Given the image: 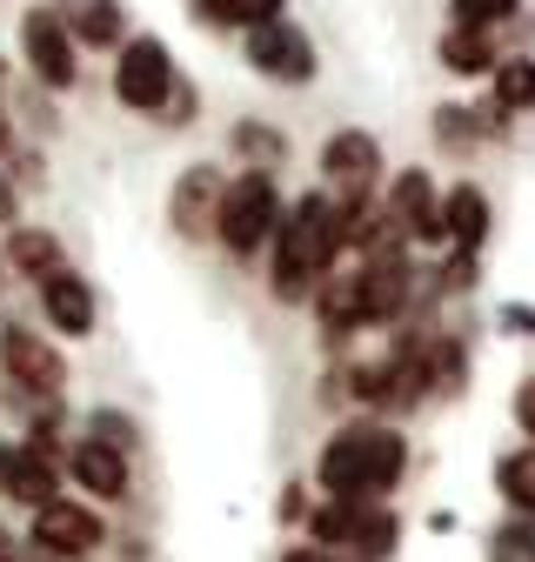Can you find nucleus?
Wrapping results in <instances>:
<instances>
[{"label":"nucleus","mask_w":535,"mask_h":562,"mask_svg":"<svg viewBox=\"0 0 535 562\" xmlns=\"http://www.w3.org/2000/svg\"><path fill=\"white\" fill-rule=\"evenodd\" d=\"M315 289H321V281H315ZM321 328L328 335L362 328V274H334L328 289H321Z\"/></svg>","instance_id":"nucleus-18"},{"label":"nucleus","mask_w":535,"mask_h":562,"mask_svg":"<svg viewBox=\"0 0 535 562\" xmlns=\"http://www.w3.org/2000/svg\"><path fill=\"white\" fill-rule=\"evenodd\" d=\"M34 542H41L47 555H88V549L107 542V529H101V516L81 509V503H41V509H34Z\"/></svg>","instance_id":"nucleus-7"},{"label":"nucleus","mask_w":535,"mask_h":562,"mask_svg":"<svg viewBox=\"0 0 535 562\" xmlns=\"http://www.w3.org/2000/svg\"><path fill=\"white\" fill-rule=\"evenodd\" d=\"M308 529H315V542H321V549H349V529H355V503H342V496H334L328 509H315V522H308Z\"/></svg>","instance_id":"nucleus-24"},{"label":"nucleus","mask_w":535,"mask_h":562,"mask_svg":"<svg viewBox=\"0 0 535 562\" xmlns=\"http://www.w3.org/2000/svg\"><path fill=\"white\" fill-rule=\"evenodd\" d=\"M321 168H328L334 181H349V188H368V181H375V168H382V148H375V134H362V127L334 134L328 148H321Z\"/></svg>","instance_id":"nucleus-12"},{"label":"nucleus","mask_w":535,"mask_h":562,"mask_svg":"<svg viewBox=\"0 0 535 562\" xmlns=\"http://www.w3.org/2000/svg\"><path fill=\"white\" fill-rule=\"evenodd\" d=\"M342 248H349V201L334 207L328 194H301L275 222V295L308 302V289L334 268Z\"/></svg>","instance_id":"nucleus-1"},{"label":"nucleus","mask_w":535,"mask_h":562,"mask_svg":"<svg viewBox=\"0 0 535 562\" xmlns=\"http://www.w3.org/2000/svg\"><path fill=\"white\" fill-rule=\"evenodd\" d=\"M0 362H8V375H14L21 389H34V395H54V389L67 382L60 356H54L34 328H8V335H0Z\"/></svg>","instance_id":"nucleus-8"},{"label":"nucleus","mask_w":535,"mask_h":562,"mask_svg":"<svg viewBox=\"0 0 535 562\" xmlns=\"http://www.w3.org/2000/svg\"><path fill=\"white\" fill-rule=\"evenodd\" d=\"M248 60L261 67L268 81H308V75H315V47H308V34L288 27L282 14L248 27Z\"/></svg>","instance_id":"nucleus-6"},{"label":"nucleus","mask_w":535,"mask_h":562,"mask_svg":"<svg viewBox=\"0 0 535 562\" xmlns=\"http://www.w3.org/2000/svg\"><path fill=\"white\" fill-rule=\"evenodd\" d=\"M0 488H8L14 503H27V509L54 503V469H47L41 442H0Z\"/></svg>","instance_id":"nucleus-11"},{"label":"nucleus","mask_w":535,"mask_h":562,"mask_svg":"<svg viewBox=\"0 0 535 562\" xmlns=\"http://www.w3.org/2000/svg\"><path fill=\"white\" fill-rule=\"evenodd\" d=\"M0 140H8V121H0Z\"/></svg>","instance_id":"nucleus-31"},{"label":"nucleus","mask_w":535,"mask_h":562,"mask_svg":"<svg viewBox=\"0 0 535 562\" xmlns=\"http://www.w3.org/2000/svg\"><path fill=\"white\" fill-rule=\"evenodd\" d=\"M442 67H448V75H489V67H496L489 34H482V27H455V34L442 41Z\"/></svg>","instance_id":"nucleus-20"},{"label":"nucleus","mask_w":535,"mask_h":562,"mask_svg":"<svg viewBox=\"0 0 535 562\" xmlns=\"http://www.w3.org/2000/svg\"><path fill=\"white\" fill-rule=\"evenodd\" d=\"M21 54H27V67L47 81V88H75V34H67V21L54 14V8H27V21H21Z\"/></svg>","instance_id":"nucleus-5"},{"label":"nucleus","mask_w":535,"mask_h":562,"mask_svg":"<svg viewBox=\"0 0 535 562\" xmlns=\"http://www.w3.org/2000/svg\"><path fill=\"white\" fill-rule=\"evenodd\" d=\"M41 308L60 335H94V289L75 274V268H54L41 274Z\"/></svg>","instance_id":"nucleus-10"},{"label":"nucleus","mask_w":535,"mask_h":562,"mask_svg":"<svg viewBox=\"0 0 535 562\" xmlns=\"http://www.w3.org/2000/svg\"><path fill=\"white\" fill-rule=\"evenodd\" d=\"M208 21H235V27H254V21H275L282 0H201Z\"/></svg>","instance_id":"nucleus-25"},{"label":"nucleus","mask_w":535,"mask_h":562,"mask_svg":"<svg viewBox=\"0 0 535 562\" xmlns=\"http://www.w3.org/2000/svg\"><path fill=\"white\" fill-rule=\"evenodd\" d=\"M75 482L94 488L101 503H121L127 496V462H121V449L114 442H81L75 449Z\"/></svg>","instance_id":"nucleus-14"},{"label":"nucleus","mask_w":535,"mask_h":562,"mask_svg":"<svg viewBox=\"0 0 535 562\" xmlns=\"http://www.w3.org/2000/svg\"><path fill=\"white\" fill-rule=\"evenodd\" d=\"M0 562H14V555H0Z\"/></svg>","instance_id":"nucleus-32"},{"label":"nucleus","mask_w":535,"mask_h":562,"mask_svg":"<svg viewBox=\"0 0 535 562\" xmlns=\"http://www.w3.org/2000/svg\"><path fill=\"white\" fill-rule=\"evenodd\" d=\"M114 94L134 114H155L174 94V60H168V47L161 41H127L121 47V67H114Z\"/></svg>","instance_id":"nucleus-4"},{"label":"nucleus","mask_w":535,"mask_h":562,"mask_svg":"<svg viewBox=\"0 0 535 562\" xmlns=\"http://www.w3.org/2000/svg\"><path fill=\"white\" fill-rule=\"evenodd\" d=\"M401 462H409L401 436H388V429H342L321 449V488H328V496H342V503H362V496L395 488Z\"/></svg>","instance_id":"nucleus-2"},{"label":"nucleus","mask_w":535,"mask_h":562,"mask_svg":"<svg viewBox=\"0 0 535 562\" xmlns=\"http://www.w3.org/2000/svg\"><path fill=\"white\" fill-rule=\"evenodd\" d=\"M502 14H515V0H455V21L462 27H489Z\"/></svg>","instance_id":"nucleus-26"},{"label":"nucleus","mask_w":535,"mask_h":562,"mask_svg":"<svg viewBox=\"0 0 535 562\" xmlns=\"http://www.w3.org/2000/svg\"><path fill=\"white\" fill-rule=\"evenodd\" d=\"M282 562H328V555H321V549H288Z\"/></svg>","instance_id":"nucleus-29"},{"label":"nucleus","mask_w":535,"mask_h":562,"mask_svg":"<svg viewBox=\"0 0 535 562\" xmlns=\"http://www.w3.org/2000/svg\"><path fill=\"white\" fill-rule=\"evenodd\" d=\"M395 536H401V522L362 496V503H355V529H349V549H355V555H368V562H382V555L395 549Z\"/></svg>","instance_id":"nucleus-19"},{"label":"nucleus","mask_w":535,"mask_h":562,"mask_svg":"<svg viewBox=\"0 0 535 562\" xmlns=\"http://www.w3.org/2000/svg\"><path fill=\"white\" fill-rule=\"evenodd\" d=\"M8 261H14V268H27V274L41 281V274H54V268H60V241H54V235L21 228V235L8 241Z\"/></svg>","instance_id":"nucleus-21"},{"label":"nucleus","mask_w":535,"mask_h":562,"mask_svg":"<svg viewBox=\"0 0 535 562\" xmlns=\"http://www.w3.org/2000/svg\"><path fill=\"white\" fill-rule=\"evenodd\" d=\"M8 207H14V194H8V188H0V215H8Z\"/></svg>","instance_id":"nucleus-30"},{"label":"nucleus","mask_w":535,"mask_h":562,"mask_svg":"<svg viewBox=\"0 0 535 562\" xmlns=\"http://www.w3.org/2000/svg\"><path fill=\"white\" fill-rule=\"evenodd\" d=\"M496 482H502V496H509L515 509H528V516H535V449H515V456H502Z\"/></svg>","instance_id":"nucleus-22"},{"label":"nucleus","mask_w":535,"mask_h":562,"mask_svg":"<svg viewBox=\"0 0 535 562\" xmlns=\"http://www.w3.org/2000/svg\"><path fill=\"white\" fill-rule=\"evenodd\" d=\"M275 222H282V201H275V181L268 175H241L215 201V235H221L228 255H254L268 235H275Z\"/></svg>","instance_id":"nucleus-3"},{"label":"nucleus","mask_w":535,"mask_h":562,"mask_svg":"<svg viewBox=\"0 0 535 562\" xmlns=\"http://www.w3.org/2000/svg\"><path fill=\"white\" fill-rule=\"evenodd\" d=\"M442 235L448 241H462V248H476L482 235H489V194L482 188H448V201H442Z\"/></svg>","instance_id":"nucleus-15"},{"label":"nucleus","mask_w":535,"mask_h":562,"mask_svg":"<svg viewBox=\"0 0 535 562\" xmlns=\"http://www.w3.org/2000/svg\"><path fill=\"white\" fill-rule=\"evenodd\" d=\"M388 222L401 235H416V241H442V201H435V181L416 168V175H401L395 194H388Z\"/></svg>","instance_id":"nucleus-9"},{"label":"nucleus","mask_w":535,"mask_h":562,"mask_svg":"<svg viewBox=\"0 0 535 562\" xmlns=\"http://www.w3.org/2000/svg\"><path fill=\"white\" fill-rule=\"evenodd\" d=\"M515 422L535 436V382H522V389H515Z\"/></svg>","instance_id":"nucleus-27"},{"label":"nucleus","mask_w":535,"mask_h":562,"mask_svg":"<svg viewBox=\"0 0 535 562\" xmlns=\"http://www.w3.org/2000/svg\"><path fill=\"white\" fill-rule=\"evenodd\" d=\"M496 101L515 114V108H535V60H496Z\"/></svg>","instance_id":"nucleus-23"},{"label":"nucleus","mask_w":535,"mask_h":562,"mask_svg":"<svg viewBox=\"0 0 535 562\" xmlns=\"http://www.w3.org/2000/svg\"><path fill=\"white\" fill-rule=\"evenodd\" d=\"M101 429H107L101 442H114V449H127V442H134V436H127V422H121V415H101Z\"/></svg>","instance_id":"nucleus-28"},{"label":"nucleus","mask_w":535,"mask_h":562,"mask_svg":"<svg viewBox=\"0 0 535 562\" xmlns=\"http://www.w3.org/2000/svg\"><path fill=\"white\" fill-rule=\"evenodd\" d=\"M215 201H221L215 175H208V168H187L181 188H174V228H181V235H201V228L215 222Z\"/></svg>","instance_id":"nucleus-16"},{"label":"nucleus","mask_w":535,"mask_h":562,"mask_svg":"<svg viewBox=\"0 0 535 562\" xmlns=\"http://www.w3.org/2000/svg\"><path fill=\"white\" fill-rule=\"evenodd\" d=\"M401 295H409V268H401L395 255H375L362 268V322H388L401 308Z\"/></svg>","instance_id":"nucleus-13"},{"label":"nucleus","mask_w":535,"mask_h":562,"mask_svg":"<svg viewBox=\"0 0 535 562\" xmlns=\"http://www.w3.org/2000/svg\"><path fill=\"white\" fill-rule=\"evenodd\" d=\"M60 21H67V34L75 41H94V47H107V41H121V8L114 0H60Z\"/></svg>","instance_id":"nucleus-17"}]
</instances>
